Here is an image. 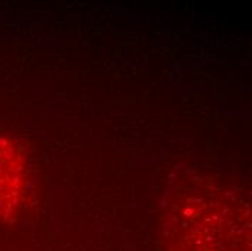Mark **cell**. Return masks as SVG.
Here are the masks:
<instances>
[{"label":"cell","mask_w":252,"mask_h":251,"mask_svg":"<svg viewBox=\"0 0 252 251\" xmlns=\"http://www.w3.org/2000/svg\"><path fill=\"white\" fill-rule=\"evenodd\" d=\"M28 184V169L22 150L9 138L0 137V215H12L21 205Z\"/></svg>","instance_id":"cell-1"}]
</instances>
